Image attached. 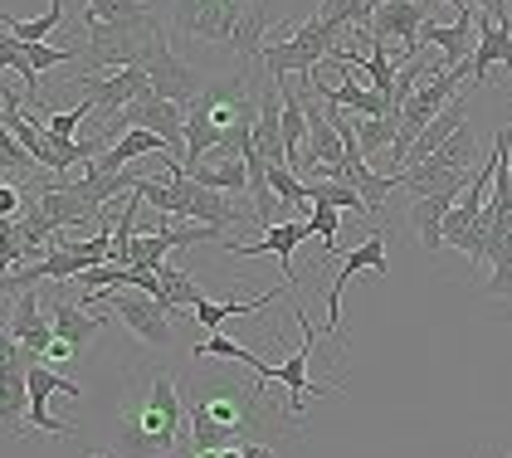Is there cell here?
<instances>
[{
	"label": "cell",
	"instance_id": "d6a6232c",
	"mask_svg": "<svg viewBox=\"0 0 512 458\" xmlns=\"http://www.w3.org/2000/svg\"><path fill=\"white\" fill-rule=\"evenodd\" d=\"M308 229H313V239H322V254L327 259H337V229H342V210L337 205H313V220H308ZM317 254V259H322Z\"/></svg>",
	"mask_w": 512,
	"mask_h": 458
},
{
	"label": "cell",
	"instance_id": "f1b7e54d",
	"mask_svg": "<svg viewBox=\"0 0 512 458\" xmlns=\"http://www.w3.org/2000/svg\"><path fill=\"white\" fill-rule=\"evenodd\" d=\"M88 10L98 20H113V25H147V20H157L152 0H88Z\"/></svg>",
	"mask_w": 512,
	"mask_h": 458
},
{
	"label": "cell",
	"instance_id": "44dd1931",
	"mask_svg": "<svg viewBox=\"0 0 512 458\" xmlns=\"http://www.w3.org/2000/svg\"><path fill=\"white\" fill-rule=\"evenodd\" d=\"M459 200L454 195H425V200H410V229L420 239L425 254H439L444 249V215L454 210Z\"/></svg>",
	"mask_w": 512,
	"mask_h": 458
},
{
	"label": "cell",
	"instance_id": "ffe728a7",
	"mask_svg": "<svg viewBox=\"0 0 512 458\" xmlns=\"http://www.w3.org/2000/svg\"><path fill=\"white\" fill-rule=\"evenodd\" d=\"M254 147L269 156V166H288V142H283V98L278 83H264V103H259V122H254Z\"/></svg>",
	"mask_w": 512,
	"mask_h": 458
},
{
	"label": "cell",
	"instance_id": "2e32d148",
	"mask_svg": "<svg viewBox=\"0 0 512 458\" xmlns=\"http://www.w3.org/2000/svg\"><path fill=\"white\" fill-rule=\"evenodd\" d=\"M303 239H313V229L298 225V220H283V225L264 229V239H254V244H225L230 254L239 259H259V254H278V264H283V283L288 288H298V268H293V249L303 244Z\"/></svg>",
	"mask_w": 512,
	"mask_h": 458
},
{
	"label": "cell",
	"instance_id": "4316f807",
	"mask_svg": "<svg viewBox=\"0 0 512 458\" xmlns=\"http://www.w3.org/2000/svg\"><path fill=\"white\" fill-rule=\"evenodd\" d=\"M0 64H5V74L20 78V88H25V98H30V103H40V74H35V64L25 59V44H20L15 35L0 39Z\"/></svg>",
	"mask_w": 512,
	"mask_h": 458
},
{
	"label": "cell",
	"instance_id": "74e56055",
	"mask_svg": "<svg viewBox=\"0 0 512 458\" xmlns=\"http://www.w3.org/2000/svg\"><path fill=\"white\" fill-rule=\"evenodd\" d=\"M508 458H512V454H508Z\"/></svg>",
	"mask_w": 512,
	"mask_h": 458
},
{
	"label": "cell",
	"instance_id": "1f68e13d",
	"mask_svg": "<svg viewBox=\"0 0 512 458\" xmlns=\"http://www.w3.org/2000/svg\"><path fill=\"white\" fill-rule=\"evenodd\" d=\"M269 186H274V195L283 200V210H288V205H303V200L313 205V186H308L298 171H288V166H269Z\"/></svg>",
	"mask_w": 512,
	"mask_h": 458
},
{
	"label": "cell",
	"instance_id": "4dcf8cb0",
	"mask_svg": "<svg viewBox=\"0 0 512 458\" xmlns=\"http://www.w3.org/2000/svg\"><path fill=\"white\" fill-rule=\"evenodd\" d=\"M313 205H337V210H356V215H371L366 195L342 186V181H313Z\"/></svg>",
	"mask_w": 512,
	"mask_h": 458
},
{
	"label": "cell",
	"instance_id": "4fadbf2b",
	"mask_svg": "<svg viewBox=\"0 0 512 458\" xmlns=\"http://www.w3.org/2000/svg\"><path fill=\"white\" fill-rule=\"evenodd\" d=\"M74 83H79L83 103H93V113H103V122H108V117H118L127 103H137L142 93H152V78L142 74V69H113V74H74Z\"/></svg>",
	"mask_w": 512,
	"mask_h": 458
},
{
	"label": "cell",
	"instance_id": "d590c367",
	"mask_svg": "<svg viewBox=\"0 0 512 458\" xmlns=\"http://www.w3.org/2000/svg\"><path fill=\"white\" fill-rule=\"evenodd\" d=\"M93 458H108V454H93Z\"/></svg>",
	"mask_w": 512,
	"mask_h": 458
},
{
	"label": "cell",
	"instance_id": "5b68a950",
	"mask_svg": "<svg viewBox=\"0 0 512 458\" xmlns=\"http://www.w3.org/2000/svg\"><path fill=\"white\" fill-rule=\"evenodd\" d=\"M83 35H88L83 74H113V69H137V64L147 59V49L166 39V25H161V20H147V25H113V20H98L93 10H83Z\"/></svg>",
	"mask_w": 512,
	"mask_h": 458
},
{
	"label": "cell",
	"instance_id": "277c9868",
	"mask_svg": "<svg viewBox=\"0 0 512 458\" xmlns=\"http://www.w3.org/2000/svg\"><path fill=\"white\" fill-rule=\"evenodd\" d=\"M269 0H171V35L200 44H230L244 69L264 64V44L274 35Z\"/></svg>",
	"mask_w": 512,
	"mask_h": 458
},
{
	"label": "cell",
	"instance_id": "836d02e7",
	"mask_svg": "<svg viewBox=\"0 0 512 458\" xmlns=\"http://www.w3.org/2000/svg\"><path fill=\"white\" fill-rule=\"evenodd\" d=\"M20 205H25V200H20V186H5V191H0V215H5V220H20Z\"/></svg>",
	"mask_w": 512,
	"mask_h": 458
},
{
	"label": "cell",
	"instance_id": "30bf717a",
	"mask_svg": "<svg viewBox=\"0 0 512 458\" xmlns=\"http://www.w3.org/2000/svg\"><path fill=\"white\" fill-rule=\"evenodd\" d=\"M444 0H381L376 5V15H371V39H381V44H405V54L415 59L420 54V30L430 25V10H439Z\"/></svg>",
	"mask_w": 512,
	"mask_h": 458
},
{
	"label": "cell",
	"instance_id": "7402d4cb",
	"mask_svg": "<svg viewBox=\"0 0 512 458\" xmlns=\"http://www.w3.org/2000/svg\"><path fill=\"white\" fill-rule=\"evenodd\" d=\"M186 176H196L200 186H210V191H225V195L249 191V161H244V156H220V152H210V156H205V161L196 166V171H186Z\"/></svg>",
	"mask_w": 512,
	"mask_h": 458
},
{
	"label": "cell",
	"instance_id": "ba28073f",
	"mask_svg": "<svg viewBox=\"0 0 512 458\" xmlns=\"http://www.w3.org/2000/svg\"><path fill=\"white\" fill-rule=\"evenodd\" d=\"M30 366H35V351H25L15 337H0V420H5V439H20L25 420H30Z\"/></svg>",
	"mask_w": 512,
	"mask_h": 458
},
{
	"label": "cell",
	"instance_id": "8d00e7d4",
	"mask_svg": "<svg viewBox=\"0 0 512 458\" xmlns=\"http://www.w3.org/2000/svg\"><path fill=\"white\" fill-rule=\"evenodd\" d=\"M483 458H493V454H483Z\"/></svg>",
	"mask_w": 512,
	"mask_h": 458
},
{
	"label": "cell",
	"instance_id": "e575fe53",
	"mask_svg": "<svg viewBox=\"0 0 512 458\" xmlns=\"http://www.w3.org/2000/svg\"><path fill=\"white\" fill-rule=\"evenodd\" d=\"M239 449H244V458H274L269 444H239Z\"/></svg>",
	"mask_w": 512,
	"mask_h": 458
},
{
	"label": "cell",
	"instance_id": "9c48e42d",
	"mask_svg": "<svg viewBox=\"0 0 512 458\" xmlns=\"http://www.w3.org/2000/svg\"><path fill=\"white\" fill-rule=\"evenodd\" d=\"M391 268V254H386V229H371L356 249L337 254V278L327 288V337H337V322H342V288L352 283L356 273H386Z\"/></svg>",
	"mask_w": 512,
	"mask_h": 458
},
{
	"label": "cell",
	"instance_id": "603a6c76",
	"mask_svg": "<svg viewBox=\"0 0 512 458\" xmlns=\"http://www.w3.org/2000/svg\"><path fill=\"white\" fill-rule=\"evenodd\" d=\"M157 278H161V298H157V303L166 307V312H181V307L205 303V293L196 288V278H191L181 264H161Z\"/></svg>",
	"mask_w": 512,
	"mask_h": 458
},
{
	"label": "cell",
	"instance_id": "8fae6325",
	"mask_svg": "<svg viewBox=\"0 0 512 458\" xmlns=\"http://www.w3.org/2000/svg\"><path fill=\"white\" fill-rule=\"evenodd\" d=\"M137 69L152 78V93H157V98H171V103H181V108H191L200 93H205V88H200V74L166 44V39L147 49V59H142Z\"/></svg>",
	"mask_w": 512,
	"mask_h": 458
},
{
	"label": "cell",
	"instance_id": "7a4b0ae2",
	"mask_svg": "<svg viewBox=\"0 0 512 458\" xmlns=\"http://www.w3.org/2000/svg\"><path fill=\"white\" fill-rule=\"evenodd\" d=\"M186 405L176 371L166 361H137L122 381L118 400V449L127 458H171L181 444Z\"/></svg>",
	"mask_w": 512,
	"mask_h": 458
},
{
	"label": "cell",
	"instance_id": "5bb4252c",
	"mask_svg": "<svg viewBox=\"0 0 512 458\" xmlns=\"http://www.w3.org/2000/svg\"><path fill=\"white\" fill-rule=\"evenodd\" d=\"M49 395H69V400H79L83 385H74L69 376H59L54 366L35 361V366H30V420H25V429H44V434L74 439V420H59V415H49Z\"/></svg>",
	"mask_w": 512,
	"mask_h": 458
},
{
	"label": "cell",
	"instance_id": "8992f818",
	"mask_svg": "<svg viewBox=\"0 0 512 458\" xmlns=\"http://www.w3.org/2000/svg\"><path fill=\"white\" fill-rule=\"evenodd\" d=\"M342 39H347L342 25H332V20L313 15V20L293 25V35L288 39H269V44H264V74L269 78L313 74V69H322V64L342 49Z\"/></svg>",
	"mask_w": 512,
	"mask_h": 458
},
{
	"label": "cell",
	"instance_id": "cb8c5ba5",
	"mask_svg": "<svg viewBox=\"0 0 512 458\" xmlns=\"http://www.w3.org/2000/svg\"><path fill=\"white\" fill-rule=\"evenodd\" d=\"M274 298H283V288H269V293L249 298V303H210V298H205V303L191 307V317H196L205 332H220V322H225V317H244V312H259V307H269Z\"/></svg>",
	"mask_w": 512,
	"mask_h": 458
},
{
	"label": "cell",
	"instance_id": "484cf974",
	"mask_svg": "<svg viewBox=\"0 0 512 458\" xmlns=\"http://www.w3.org/2000/svg\"><path fill=\"white\" fill-rule=\"evenodd\" d=\"M395 132H400V113L356 117V142H361V152H366V156L391 152V147H395Z\"/></svg>",
	"mask_w": 512,
	"mask_h": 458
},
{
	"label": "cell",
	"instance_id": "52a82bcc",
	"mask_svg": "<svg viewBox=\"0 0 512 458\" xmlns=\"http://www.w3.org/2000/svg\"><path fill=\"white\" fill-rule=\"evenodd\" d=\"M93 303H108L113 307V317L127 322V332H137L147 346H157V351H171L176 342V332H171V312L152 298V293H127V288H103V293H88L83 307Z\"/></svg>",
	"mask_w": 512,
	"mask_h": 458
},
{
	"label": "cell",
	"instance_id": "f546056e",
	"mask_svg": "<svg viewBox=\"0 0 512 458\" xmlns=\"http://www.w3.org/2000/svg\"><path fill=\"white\" fill-rule=\"evenodd\" d=\"M40 161L25 152V142L15 137V132H0V176H5V186H25V176L35 171Z\"/></svg>",
	"mask_w": 512,
	"mask_h": 458
},
{
	"label": "cell",
	"instance_id": "d6986e66",
	"mask_svg": "<svg viewBox=\"0 0 512 458\" xmlns=\"http://www.w3.org/2000/svg\"><path fill=\"white\" fill-rule=\"evenodd\" d=\"M493 64L512 69V25H498L493 15H483V10H478V49H473V59H469L473 88L488 78V69H493Z\"/></svg>",
	"mask_w": 512,
	"mask_h": 458
},
{
	"label": "cell",
	"instance_id": "6da1fadb",
	"mask_svg": "<svg viewBox=\"0 0 512 458\" xmlns=\"http://www.w3.org/2000/svg\"><path fill=\"white\" fill-rule=\"evenodd\" d=\"M186 424L196 449H239V444H274V439H298L303 415L293 405H283L274 395V381H230L215 376L191 395Z\"/></svg>",
	"mask_w": 512,
	"mask_h": 458
},
{
	"label": "cell",
	"instance_id": "d4e9b609",
	"mask_svg": "<svg viewBox=\"0 0 512 458\" xmlns=\"http://www.w3.org/2000/svg\"><path fill=\"white\" fill-rule=\"evenodd\" d=\"M381 0H317V15L342 25V30H366Z\"/></svg>",
	"mask_w": 512,
	"mask_h": 458
},
{
	"label": "cell",
	"instance_id": "3957f363",
	"mask_svg": "<svg viewBox=\"0 0 512 458\" xmlns=\"http://www.w3.org/2000/svg\"><path fill=\"white\" fill-rule=\"evenodd\" d=\"M259 103H264V83L244 64H239V74L205 83V93L186 108V161H181V171H196L210 152L220 156L249 152L254 147Z\"/></svg>",
	"mask_w": 512,
	"mask_h": 458
},
{
	"label": "cell",
	"instance_id": "e0dca14e",
	"mask_svg": "<svg viewBox=\"0 0 512 458\" xmlns=\"http://www.w3.org/2000/svg\"><path fill=\"white\" fill-rule=\"evenodd\" d=\"M5 307H15L10 317H5V337H15V342L25 346V351H35V356H44L49 346H54V327L44 322L40 312V298H35V288L30 293H15Z\"/></svg>",
	"mask_w": 512,
	"mask_h": 458
},
{
	"label": "cell",
	"instance_id": "7c38bea8",
	"mask_svg": "<svg viewBox=\"0 0 512 458\" xmlns=\"http://www.w3.org/2000/svg\"><path fill=\"white\" fill-rule=\"evenodd\" d=\"M49 307H54V312H49V317H54V346L44 351V366H64V361H74L83 346L108 327V317H88V312H79L64 293H49Z\"/></svg>",
	"mask_w": 512,
	"mask_h": 458
},
{
	"label": "cell",
	"instance_id": "83f0119b",
	"mask_svg": "<svg viewBox=\"0 0 512 458\" xmlns=\"http://www.w3.org/2000/svg\"><path fill=\"white\" fill-rule=\"evenodd\" d=\"M59 20H64V0H49V15H40V20H0V30L15 39H25V44H49V35L59 30Z\"/></svg>",
	"mask_w": 512,
	"mask_h": 458
},
{
	"label": "cell",
	"instance_id": "ac0fdd59",
	"mask_svg": "<svg viewBox=\"0 0 512 458\" xmlns=\"http://www.w3.org/2000/svg\"><path fill=\"white\" fill-rule=\"evenodd\" d=\"M293 317H298V327H303V346H298V351L283 361V390H288V405L303 415V390H313V395H332L337 385H313V381H308V356H313L317 327L308 322V312H303V307H298Z\"/></svg>",
	"mask_w": 512,
	"mask_h": 458
},
{
	"label": "cell",
	"instance_id": "9a60e30c",
	"mask_svg": "<svg viewBox=\"0 0 512 458\" xmlns=\"http://www.w3.org/2000/svg\"><path fill=\"white\" fill-rule=\"evenodd\" d=\"M425 44L439 49L444 69H459L464 59H473V49H478V10H473V5H459V15H454L449 25L430 20V25L420 30V49H425Z\"/></svg>",
	"mask_w": 512,
	"mask_h": 458
}]
</instances>
